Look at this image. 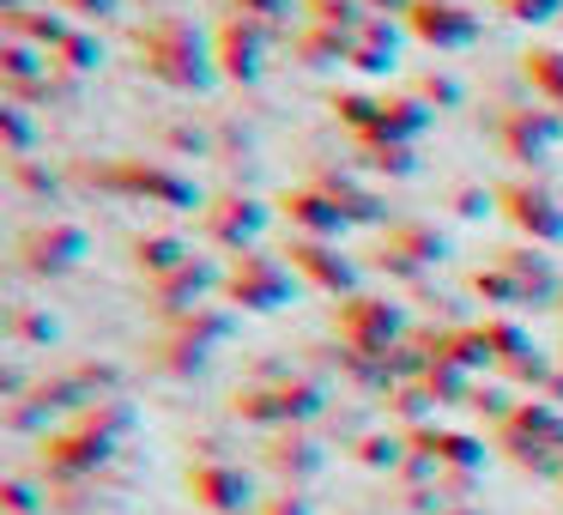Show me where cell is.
<instances>
[{
  "label": "cell",
  "mask_w": 563,
  "mask_h": 515,
  "mask_svg": "<svg viewBox=\"0 0 563 515\" xmlns=\"http://www.w3.org/2000/svg\"><path fill=\"white\" fill-rule=\"evenodd\" d=\"M74 7H110V0H74Z\"/></svg>",
  "instance_id": "3"
},
{
  "label": "cell",
  "mask_w": 563,
  "mask_h": 515,
  "mask_svg": "<svg viewBox=\"0 0 563 515\" xmlns=\"http://www.w3.org/2000/svg\"><path fill=\"white\" fill-rule=\"evenodd\" d=\"M418 31H424V37L454 43V37H466V19H454L449 7H418Z\"/></svg>",
  "instance_id": "1"
},
{
  "label": "cell",
  "mask_w": 563,
  "mask_h": 515,
  "mask_svg": "<svg viewBox=\"0 0 563 515\" xmlns=\"http://www.w3.org/2000/svg\"><path fill=\"white\" fill-rule=\"evenodd\" d=\"M515 13H527V19H539V13H551V0H509Z\"/></svg>",
  "instance_id": "2"
}]
</instances>
